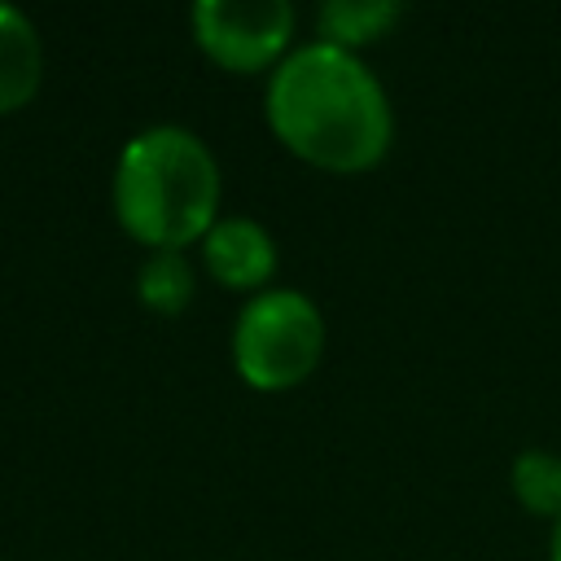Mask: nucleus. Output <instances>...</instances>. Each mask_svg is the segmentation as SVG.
Here are the masks:
<instances>
[{
  "mask_svg": "<svg viewBox=\"0 0 561 561\" xmlns=\"http://www.w3.org/2000/svg\"><path fill=\"white\" fill-rule=\"evenodd\" d=\"M263 114L294 158L333 175L373 171L394 140V110L381 79L359 53L324 39L298 44L267 75Z\"/></svg>",
  "mask_w": 561,
  "mask_h": 561,
  "instance_id": "nucleus-1",
  "label": "nucleus"
},
{
  "mask_svg": "<svg viewBox=\"0 0 561 561\" xmlns=\"http://www.w3.org/2000/svg\"><path fill=\"white\" fill-rule=\"evenodd\" d=\"M110 202L131 241L149 250H184L202 241L219 219V158L193 127L153 123L123 145Z\"/></svg>",
  "mask_w": 561,
  "mask_h": 561,
  "instance_id": "nucleus-2",
  "label": "nucleus"
},
{
  "mask_svg": "<svg viewBox=\"0 0 561 561\" xmlns=\"http://www.w3.org/2000/svg\"><path fill=\"white\" fill-rule=\"evenodd\" d=\"M329 329L320 307L285 285H272L254 294L232 324V368L250 390L280 394L302 386L320 355H324Z\"/></svg>",
  "mask_w": 561,
  "mask_h": 561,
  "instance_id": "nucleus-3",
  "label": "nucleus"
},
{
  "mask_svg": "<svg viewBox=\"0 0 561 561\" xmlns=\"http://www.w3.org/2000/svg\"><path fill=\"white\" fill-rule=\"evenodd\" d=\"M188 26L215 66L232 75H272L294 53L298 13L289 0H197Z\"/></svg>",
  "mask_w": 561,
  "mask_h": 561,
  "instance_id": "nucleus-4",
  "label": "nucleus"
},
{
  "mask_svg": "<svg viewBox=\"0 0 561 561\" xmlns=\"http://www.w3.org/2000/svg\"><path fill=\"white\" fill-rule=\"evenodd\" d=\"M197 245H202V267H206V276L215 285L250 294V298L272 289L267 280L276 276L280 254H276L272 232L259 219H250V215H219Z\"/></svg>",
  "mask_w": 561,
  "mask_h": 561,
  "instance_id": "nucleus-5",
  "label": "nucleus"
},
{
  "mask_svg": "<svg viewBox=\"0 0 561 561\" xmlns=\"http://www.w3.org/2000/svg\"><path fill=\"white\" fill-rule=\"evenodd\" d=\"M39 83H44V39L18 4L0 0V114L31 105Z\"/></svg>",
  "mask_w": 561,
  "mask_h": 561,
  "instance_id": "nucleus-6",
  "label": "nucleus"
},
{
  "mask_svg": "<svg viewBox=\"0 0 561 561\" xmlns=\"http://www.w3.org/2000/svg\"><path fill=\"white\" fill-rule=\"evenodd\" d=\"M399 18H403L399 0H324L316 9V31H320L316 39L359 53L364 44L381 39Z\"/></svg>",
  "mask_w": 561,
  "mask_h": 561,
  "instance_id": "nucleus-7",
  "label": "nucleus"
},
{
  "mask_svg": "<svg viewBox=\"0 0 561 561\" xmlns=\"http://www.w3.org/2000/svg\"><path fill=\"white\" fill-rule=\"evenodd\" d=\"M197 294V272L184 250H149L136 272V298L158 316H180Z\"/></svg>",
  "mask_w": 561,
  "mask_h": 561,
  "instance_id": "nucleus-8",
  "label": "nucleus"
},
{
  "mask_svg": "<svg viewBox=\"0 0 561 561\" xmlns=\"http://www.w3.org/2000/svg\"><path fill=\"white\" fill-rule=\"evenodd\" d=\"M508 486L513 500L530 513V517H561V456L548 447H526L513 469H508Z\"/></svg>",
  "mask_w": 561,
  "mask_h": 561,
  "instance_id": "nucleus-9",
  "label": "nucleus"
},
{
  "mask_svg": "<svg viewBox=\"0 0 561 561\" xmlns=\"http://www.w3.org/2000/svg\"><path fill=\"white\" fill-rule=\"evenodd\" d=\"M548 561H561V517H557L552 530H548Z\"/></svg>",
  "mask_w": 561,
  "mask_h": 561,
  "instance_id": "nucleus-10",
  "label": "nucleus"
},
{
  "mask_svg": "<svg viewBox=\"0 0 561 561\" xmlns=\"http://www.w3.org/2000/svg\"><path fill=\"white\" fill-rule=\"evenodd\" d=\"M0 561H4V557H0Z\"/></svg>",
  "mask_w": 561,
  "mask_h": 561,
  "instance_id": "nucleus-11",
  "label": "nucleus"
}]
</instances>
